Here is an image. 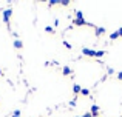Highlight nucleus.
I'll use <instances>...</instances> for the list:
<instances>
[{
	"mask_svg": "<svg viewBox=\"0 0 122 117\" xmlns=\"http://www.w3.org/2000/svg\"><path fill=\"white\" fill-rule=\"evenodd\" d=\"M45 31H46V33H50V34H54V29L51 26H46V28H45Z\"/></svg>",
	"mask_w": 122,
	"mask_h": 117,
	"instance_id": "13",
	"label": "nucleus"
},
{
	"mask_svg": "<svg viewBox=\"0 0 122 117\" xmlns=\"http://www.w3.org/2000/svg\"><path fill=\"white\" fill-rule=\"evenodd\" d=\"M82 52L85 56H90V57H96V51H93V49H88V48H82Z\"/></svg>",
	"mask_w": 122,
	"mask_h": 117,
	"instance_id": "4",
	"label": "nucleus"
},
{
	"mask_svg": "<svg viewBox=\"0 0 122 117\" xmlns=\"http://www.w3.org/2000/svg\"><path fill=\"white\" fill-rule=\"evenodd\" d=\"M76 19H83V12L82 11H76Z\"/></svg>",
	"mask_w": 122,
	"mask_h": 117,
	"instance_id": "11",
	"label": "nucleus"
},
{
	"mask_svg": "<svg viewBox=\"0 0 122 117\" xmlns=\"http://www.w3.org/2000/svg\"><path fill=\"white\" fill-rule=\"evenodd\" d=\"M81 91H82V88L79 85H73V93L74 94H81Z\"/></svg>",
	"mask_w": 122,
	"mask_h": 117,
	"instance_id": "8",
	"label": "nucleus"
},
{
	"mask_svg": "<svg viewBox=\"0 0 122 117\" xmlns=\"http://www.w3.org/2000/svg\"><path fill=\"white\" fill-rule=\"evenodd\" d=\"M81 117H85V116H81Z\"/></svg>",
	"mask_w": 122,
	"mask_h": 117,
	"instance_id": "20",
	"label": "nucleus"
},
{
	"mask_svg": "<svg viewBox=\"0 0 122 117\" xmlns=\"http://www.w3.org/2000/svg\"><path fill=\"white\" fill-rule=\"evenodd\" d=\"M11 15H12V9H11V8H6L5 11H3V22H5L6 25L9 23V19H11Z\"/></svg>",
	"mask_w": 122,
	"mask_h": 117,
	"instance_id": "2",
	"label": "nucleus"
},
{
	"mask_svg": "<svg viewBox=\"0 0 122 117\" xmlns=\"http://www.w3.org/2000/svg\"><path fill=\"white\" fill-rule=\"evenodd\" d=\"M62 74L63 75H71L73 74L71 68H70V66H63V68H62Z\"/></svg>",
	"mask_w": 122,
	"mask_h": 117,
	"instance_id": "5",
	"label": "nucleus"
},
{
	"mask_svg": "<svg viewBox=\"0 0 122 117\" xmlns=\"http://www.w3.org/2000/svg\"><path fill=\"white\" fill-rule=\"evenodd\" d=\"M81 94H82V96H90V89H88V88H82Z\"/></svg>",
	"mask_w": 122,
	"mask_h": 117,
	"instance_id": "10",
	"label": "nucleus"
},
{
	"mask_svg": "<svg viewBox=\"0 0 122 117\" xmlns=\"http://www.w3.org/2000/svg\"><path fill=\"white\" fill-rule=\"evenodd\" d=\"M22 46H23V43H22V40L15 39V40H14V48H17V49H22Z\"/></svg>",
	"mask_w": 122,
	"mask_h": 117,
	"instance_id": "7",
	"label": "nucleus"
},
{
	"mask_svg": "<svg viewBox=\"0 0 122 117\" xmlns=\"http://www.w3.org/2000/svg\"><path fill=\"white\" fill-rule=\"evenodd\" d=\"M105 56V51H96V57H102Z\"/></svg>",
	"mask_w": 122,
	"mask_h": 117,
	"instance_id": "12",
	"label": "nucleus"
},
{
	"mask_svg": "<svg viewBox=\"0 0 122 117\" xmlns=\"http://www.w3.org/2000/svg\"><path fill=\"white\" fill-rule=\"evenodd\" d=\"M90 112H91V116H97V114H99V106H97V105H93V106H91V111H90Z\"/></svg>",
	"mask_w": 122,
	"mask_h": 117,
	"instance_id": "6",
	"label": "nucleus"
},
{
	"mask_svg": "<svg viewBox=\"0 0 122 117\" xmlns=\"http://www.w3.org/2000/svg\"><path fill=\"white\" fill-rule=\"evenodd\" d=\"M91 117H97V116H91Z\"/></svg>",
	"mask_w": 122,
	"mask_h": 117,
	"instance_id": "19",
	"label": "nucleus"
},
{
	"mask_svg": "<svg viewBox=\"0 0 122 117\" xmlns=\"http://www.w3.org/2000/svg\"><path fill=\"white\" fill-rule=\"evenodd\" d=\"M73 25H74V26H96V25L88 23L85 19H74V20H73Z\"/></svg>",
	"mask_w": 122,
	"mask_h": 117,
	"instance_id": "1",
	"label": "nucleus"
},
{
	"mask_svg": "<svg viewBox=\"0 0 122 117\" xmlns=\"http://www.w3.org/2000/svg\"><path fill=\"white\" fill-rule=\"evenodd\" d=\"M60 5H63V6H68V5H70V2H68V0H60Z\"/></svg>",
	"mask_w": 122,
	"mask_h": 117,
	"instance_id": "15",
	"label": "nucleus"
},
{
	"mask_svg": "<svg viewBox=\"0 0 122 117\" xmlns=\"http://www.w3.org/2000/svg\"><path fill=\"white\" fill-rule=\"evenodd\" d=\"M12 117H20V111H19V109H15V111L12 112Z\"/></svg>",
	"mask_w": 122,
	"mask_h": 117,
	"instance_id": "14",
	"label": "nucleus"
},
{
	"mask_svg": "<svg viewBox=\"0 0 122 117\" xmlns=\"http://www.w3.org/2000/svg\"><path fill=\"white\" fill-rule=\"evenodd\" d=\"M117 37H119V34H117V31H114V33L110 34V40H116Z\"/></svg>",
	"mask_w": 122,
	"mask_h": 117,
	"instance_id": "9",
	"label": "nucleus"
},
{
	"mask_svg": "<svg viewBox=\"0 0 122 117\" xmlns=\"http://www.w3.org/2000/svg\"><path fill=\"white\" fill-rule=\"evenodd\" d=\"M63 45H65V48H66V49H71V45H70L68 42H63Z\"/></svg>",
	"mask_w": 122,
	"mask_h": 117,
	"instance_id": "16",
	"label": "nucleus"
},
{
	"mask_svg": "<svg viewBox=\"0 0 122 117\" xmlns=\"http://www.w3.org/2000/svg\"><path fill=\"white\" fill-rule=\"evenodd\" d=\"M0 77H2V69H0Z\"/></svg>",
	"mask_w": 122,
	"mask_h": 117,
	"instance_id": "18",
	"label": "nucleus"
},
{
	"mask_svg": "<svg viewBox=\"0 0 122 117\" xmlns=\"http://www.w3.org/2000/svg\"><path fill=\"white\" fill-rule=\"evenodd\" d=\"M104 33H105V28H102V26H94V34H96V37L104 36Z\"/></svg>",
	"mask_w": 122,
	"mask_h": 117,
	"instance_id": "3",
	"label": "nucleus"
},
{
	"mask_svg": "<svg viewBox=\"0 0 122 117\" xmlns=\"http://www.w3.org/2000/svg\"><path fill=\"white\" fill-rule=\"evenodd\" d=\"M117 34H119V37H122V28H119V29H117Z\"/></svg>",
	"mask_w": 122,
	"mask_h": 117,
	"instance_id": "17",
	"label": "nucleus"
}]
</instances>
